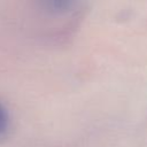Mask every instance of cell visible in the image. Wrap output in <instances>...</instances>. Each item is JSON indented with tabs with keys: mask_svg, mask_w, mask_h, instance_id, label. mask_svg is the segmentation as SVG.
Returning a JSON list of instances; mask_svg holds the SVG:
<instances>
[{
	"mask_svg": "<svg viewBox=\"0 0 147 147\" xmlns=\"http://www.w3.org/2000/svg\"><path fill=\"white\" fill-rule=\"evenodd\" d=\"M45 6L53 13H65L72 10L75 8L76 2L72 1H48L45 3Z\"/></svg>",
	"mask_w": 147,
	"mask_h": 147,
	"instance_id": "obj_1",
	"label": "cell"
},
{
	"mask_svg": "<svg viewBox=\"0 0 147 147\" xmlns=\"http://www.w3.org/2000/svg\"><path fill=\"white\" fill-rule=\"evenodd\" d=\"M9 124H10V117H9L8 110L0 102V137L6 134V132L9 129Z\"/></svg>",
	"mask_w": 147,
	"mask_h": 147,
	"instance_id": "obj_2",
	"label": "cell"
}]
</instances>
